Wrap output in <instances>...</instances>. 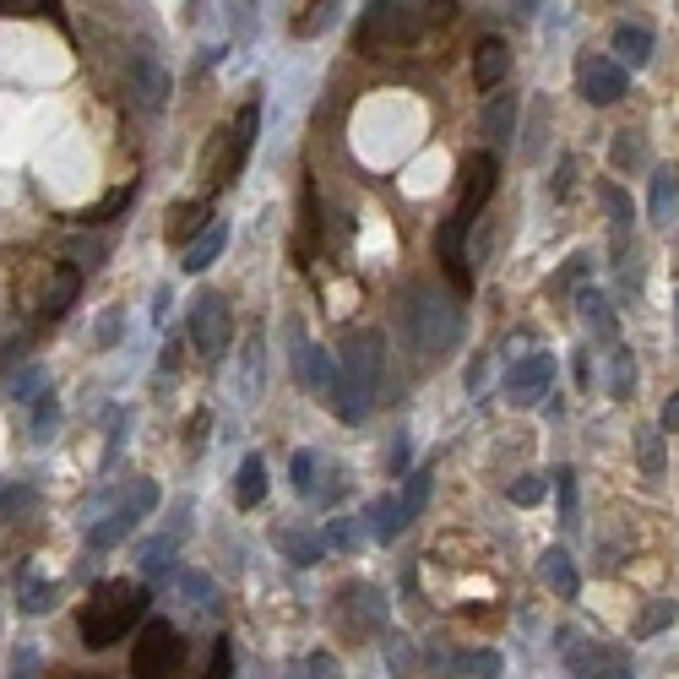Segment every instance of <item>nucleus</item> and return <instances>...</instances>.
Returning <instances> with one entry per match:
<instances>
[{
    "mask_svg": "<svg viewBox=\"0 0 679 679\" xmlns=\"http://www.w3.org/2000/svg\"><path fill=\"white\" fill-rule=\"evenodd\" d=\"M457 16V0H376L359 27H354V44L365 55H403L429 44L435 33H446Z\"/></svg>",
    "mask_w": 679,
    "mask_h": 679,
    "instance_id": "1",
    "label": "nucleus"
},
{
    "mask_svg": "<svg viewBox=\"0 0 679 679\" xmlns=\"http://www.w3.org/2000/svg\"><path fill=\"white\" fill-rule=\"evenodd\" d=\"M403 326H407V343H413V359L435 365V359H446V354L457 348V337H462V304H457L446 288L418 283L403 304Z\"/></svg>",
    "mask_w": 679,
    "mask_h": 679,
    "instance_id": "2",
    "label": "nucleus"
},
{
    "mask_svg": "<svg viewBox=\"0 0 679 679\" xmlns=\"http://www.w3.org/2000/svg\"><path fill=\"white\" fill-rule=\"evenodd\" d=\"M141 609H147V587L141 582H99L88 592V603L77 609V631H82V642L93 653H104L141 620Z\"/></svg>",
    "mask_w": 679,
    "mask_h": 679,
    "instance_id": "3",
    "label": "nucleus"
},
{
    "mask_svg": "<svg viewBox=\"0 0 679 679\" xmlns=\"http://www.w3.org/2000/svg\"><path fill=\"white\" fill-rule=\"evenodd\" d=\"M185 669V642L169 620H147L131 653V679H180Z\"/></svg>",
    "mask_w": 679,
    "mask_h": 679,
    "instance_id": "4",
    "label": "nucleus"
},
{
    "mask_svg": "<svg viewBox=\"0 0 679 679\" xmlns=\"http://www.w3.org/2000/svg\"><path fill=\"white\" fill-rule=\"evenodd\" d=\"M229 337H234L229 299H223V294H212V288H202V294L191 299V343H196V354L212 365V359H223Z\"/></svg>",
    "mask_w": 679,
    "mask_h": 679,
    "instance_id": "5",
    "label": "nucleus"
},
{
    "mask_svg": "<svg viewBox=\"0 0 679 679\" xmlns=\"http://www.w3.org/2000/svg\"><path fill=\"white\" fill-rule=\"evenodd\" d=\"M337 365H343V376L354 381V392L370 403L376 387H381V376H387V343H381V332H354V337L343 343Z\"/></svg>",
    "mask_w": 679,
    "mask_h": 679,
    "instance_id": "6",
    "label": "nucleus"
},
{
    "mask_svg": "<svg viewBox=\"0 0 679 679\" xmlns=\"http://www.w3.org/2000/svg\"><path fill=\"white\" fill-rule=\"evenodd\" d=\"M625 88H631V77H625V66H620V60L582 55V66H576V93H582L592 110H609V104H620V99H625Z\"/></svg>",
    "mask_w": 679,
    "mask_h": 679,
    "instance_id": "7",
    "label": "nucleus"
},
{
    "mask_svg": "<svg viewBox=\"0 0 679 679\" xmlns=\"http://www.w3.org/2000/svg\"><path fill=\"white\" fill-rule=\"evenodd\" d=\"M495 180H500V163H495V152H473L468 163H462V196H457V223H468L473 229V218L484 212V202L495 196Z\"/></svg>",
    "mask_w": 679,
    "mask_h": 679,
    "instance_id": "8",
    "label": "nucleus"
},
{
    "mask_svg": "<svg viewBox=\"0 0 679 679\" xmlns=\"http://www.w3.org/2000/svg\"><path fill=\"white\" fill-rule=\"evenodd\" d=\"M554 392V359L549 354H528L506 370V403L511 407H539Z\"/></svg>",
    "mask_w": 679,
    "mask_h": 679,
    "instance_id": "9",
    "label": "nucleus"
},
{
    "mask_svg": "<svg viewBox=\"0 0 679 679\" xmlns=\"http://www.w3.org/2000/svg\"><path fill=\"white\" fill-rule=\"evenodd\" d=\"M283 332H288V359H294V381H299L304 392H315V398H321V376H326L332 354H326L321 343H310V337H304V321H299L294 310H288Z\"/></svg>",
    "mask_w": 679,
    "mask_h": 679,
    "instance_id": "10",
    "label": "nucleus"
},
{
    "mask_svg": "<svg viewBox=\"0 0 679 679\" xmlns=\"http://www.w3.org/2000/svg\"><path fill=\"white\" fill-rule=\"evenodd\" d=\"M152 506H158V490H152V484H131L126 506H120V511H110L104 522H93V528H88V543H93V549H115L120 539H131L136 517H141V511H152Z\"/></svg>",
    "mask_w": 679,
    "mask_h": 679,
    "instance_id": "11",
    "label": "nucleus"
},
{
    "mask_svg": "<svg viewBox=\"0 0 679 679\" xmlns=\"http://www.w3.org/2000/svg\"><path fill=\"white\" fill-rule=\"evenodd\" d=\"M256 126H262V104H245V110L234 115V126H229V147L218 152L212 185H229V180L245 169V158H251V147H256Z\"/></svg>",
    "mask_w": 679,
    "mask_h": 679,
    "instance_id": "12",
    "label": "nucleus"
},
{
    "mask_svg": "<svg viewBox=\"0 0 679 679\" xmlns=\"http://www.w3.org/2000/svg\"><path fill=\"white\" fill-rule=\"evenodd\" d=\"M462 234H468V223H457V218H446V223H440V234H435L440 267H446V277H451V288H457V294H468V288H473V267H468Z\"/></svg>",
    "mask_w": 679,
    "mask_h": 679,
    "instance_id": "13",
    "label": "nucleus"
},
{
    "mask_svg": "<svg viewBox=\"0 0 679 679\" xmlns=\"http://www.w3.org/2000/svg\"><path fill=\"white\" fill-rule=\"evenodd\" d=\"M506 71H511V44L506 38H479V49H473V82L484 88V93H495L500 82H506Z\"/></svg>",
    "mask_w": 679,
    "mask_h": 679,
    "instance_id": "14",
    "label": "nucleus"
},
{
    "mask_svg": "<svg viewBox=\"0 0 679 679\" xmlns=\"http://www.w3.org/2000/svg\"><path fill=\"white\" fill-rule=\"evenodd\" d=\"M267 500V462L256 451H245V462L234 468V506L240 511H256Z\"/></svg>",
    "mask_w": 679,
    "mask_h": 679,
    "instance_id": "15",
    "label": "nucleus"
},
{
    "mask_svg": "<svg viewBox=\"0 0 679 679\" xmlns=\"http://www.w3.org/2000/svg\"><path fill=\"white\" fill-rule=\"evenodd\" d=\"M365 522H370V533H376V543H398L403 539V528L413 522L407 517L403 500H392V495H381V500H370V511H365Z\"/></svg>",
    "mask_w": 679,
    "mask_h": 679,
    "instance_id": "16",
    "label": "nucleus"
},
{
    "mask_svg": "<svg viewBox=\"0 0 679 679\" xmlns=\"http://www.w3.org/2000/svg\"><path fill=\"white\" fill-rule=\"evenodd\" d=\"M647 212L658 229H669L679 218V169H658L653 174V191H647Z\"/></svg>",
    "mask_w": 679,
    "mask_h": 679,
    "instance_id": "17",
    "label": "nucleus"
},
{
    "mask_svg": "<svg viewBox=\"0 0 679 679\" xmlns=\"http://www.w3.org/2000/svg\"><path fill=\"white\" fill-rule=\"evenodd\" d=\"M614 49H620V66H647L653 60V27L647 22H620L614 27Z\"/></svg>",
    "mask_w": 679,
    "mask_h": 679,
    "instance_id": "18",
    "label": "nucleus"
},
{
    "mask_svg": "<svg viewBox=\"0 0 679 679\" xmlns=\"http://www.w3.org/2000/svg\"><path fill=\"white\" fill-rule=\"evenodd\" d=\"M223 245H229V229H223V223H207V234H196V240L185 245V262H180V267L202 277V272L223 256Z\"/></svg>",
    "mask_w": 679,
    "mask_h": 679,
    "instance_id": "19",
    "label": "nucleus"
},
{
    "mask_svg": "<svg viewBox=\"0 0 679 679\" xmlns=\"http://www.w3.org/2000/svg\"><path fill=\"white\" fill-rule=\"evenodd\" d=\"M539 576L560 592V598H576L582 592V576H576V565H571V554L565 549H543L539 554Z\"/></svg>",
    "mask_w": 679,
    "mask_h": 679,
    "instance_id": "20",
    "label": "nucleus"
},
{
    "mask_svg": "<svg viewBox=\"0 0 679 679\" xmlns=\"http://www.w3.org/2000/svg\"><path fill=\"white\" fill-rule=\"evenodd\" d=\"M77 288H82V272H77V267H60V272H55V283H49V294H44V304H38V315H44V321L66 315V310L77 304Z\"/></svg>",
    "mask_w": 679,
    "mask_h": 679,
    "instance_id": "21",
    "label": "nucleus"
},
{
    "mask_svg": "<svg viewBox=\"0 0 679 679\" xmlns=\"http://www.w3.org/2000/svg\"><path fill=\"white\" fill-rule=\"evenodd\" d=\"M131 77H136V99H141L147 110H158V104L169 99V77H163V66H152L147 55H136Z\"/></svg>",
    "mask_w": 679,
    "mask_h": 679,
    "instance_id": "22",
    "label": "nucleus"
},
{
    "mask_svg": "<svg viewBox=\"0 0 679 679\" xmlns=\"http://www.w3.org/2000/svg\"><path fill=\"white\" fill-rule=\"evenodd\" d=\"M614 669V653L603 647V642H576V653H571V675L576 679H603Z\"/></svg>",
    "mask_w": 679,
    "mask_h": 679,
    "instance_id": "23",
    "label": "nucleus"
},
{
    "mask_svg": "<svg viewBox=\"0 0 679 679\" xmlns=\"http://www.w3.org/2000/svg\"><path fill=\"white\" fill-rule=\"evenodd\" d=\"M576 304H582V321H587L603 343H614V310H609V299H603L598 288H582V294H576Z\"/></svg>",
    "mask_w": 679,
    "mask_h": 679,
    "instance_id": "24",
    "label": "nucleus"
},
{
    "mask_svg": "<svg viewBox=\"0 0 679 679\" xmlns=\"http://www.w3.org/2000/svg\"><path fill=\"white\" fill-rule=\"evenodd\" d=\"M636 457H642V473L647 479H664V468H669V457H664V424L636 429Z\"/></svg>",
    "mask_w": 679,
    "mask_h": 679,
    "instance_id": "25",
    "label": "nucleus"
},
{
    "mask_svg": "<svg viewBox=\"0 0 679 679\" xmlns=\"http://www.w3.org/2000/svg\"><path fill=\"white\" fill-rule=\"evenodd\" d=\"M136 571H141V582H163V576L174 571V539L141 543V554H136Z\"/></svg>",
    "mask_w": 679,
    "mask_h": 679,
    "instance_id": "26",
    "label": "nucleus"
},
{
    "mask_svg": "<svg viewBox=\"0 0 679 679\" xmlns=\"http://www.w3.org/2000/svg\"><path fill=\"white\" fill-rule=\"evenodd\" d=\"M16 598H22V614H49L55 598H60V587H55V582H38V576H22Z\"/></svg>",
    "mask_w": 679,
    "mask_h": 679,
    "instance_id": "27",
    "label": "nucleus"
},
{
    "mask_svg": "<svg viewBox=\"0 0 679 679\" xmlns=\"http://www.w3.org/2000/svg\"><path fill=\"white\" fill-rule=\"evenodd\" d=\"M609 392L614 398H636V359H631V348H614V359H609Z\"/></svg>",
    "mask_w": 679,
    "mask_h": 679,
    "instance_id": "28",
    "label": "nucleus"
},
{
    "mask_svg": "<svg viewBox=\"0 0 679 679\" xmlns=\"http://www.w3.org/2000/svg\"><path fill=\"white\" fill-rule=\"evenodd\" d=\"M277 549H283L294 565H315V560H321V543L310 539V533H299V528H283V533H277Z\"/></svg>",
    "mask_w": 679,
    "mask_h": 679,
    "instance_id": "29",
    "label": "nucleus"
},
{
    "mask_svg": "<svg viewBox=\"0 0 679 679\" xmlns=\"http://www.w3.org/2000/svg\"><path fill=\"white\" fill-rule=\"evenodd\" d=\"M451 669L462 679H500V653H457Z\"/></svg>",
    "mask_w": 679,
    "mask_h": 679,
    "instance_id": "30",
    "label": "nucleus"
},
{
    "mask_svg": "<svg viewBox=\"0 0 679 679\" xmlns=\"http://www.w3.org/2000/svg\"><path fill=\"white\" fill-rule=\"evenodd\" d=\"M202 223H207V202H180L169 218V240H191Z\"/></svg>",
    "mask_w": 679,
    "mask_h": 679,
    "instance_id": "31",
    "label": "nucleus"
},
{
    "mask_svg": "<svg viewBox=\"0 0 679 679\" xmlns=\"http://www.w3.org/2000/svg\"><path fill=\"white\" fill-rule=\"evenodd\" d=\"M44 381H49L44 365H27V370L11 376V398H16V403H38V398H44Z\"/></svg>",
    "mask_w": 679,
    "mask_h": 679,
    "instance_id": "32",
    "label": "nucleus"
},
{
    "mask_svg": "<svg viewBox=\"0 0 679 679\" xmlns=\"http://www.w3.org/2000/svg\"><path fill=\"white\" fill-rule=\"evenodd\" d=\"M511 120H517V99H511V93H506V99H490V110H484V131L511 136Z\"/></svg>",
    "mask_w": 679,
    "mask_h": 679,
    "instance_id": "33",
    "label": "nucleus"
},
{
    "mask_svg": "<svg viewBox=\"0 0 679 679\" xmlns=\"http://www.w3.org/2000/svg\"><path fill=\"white\" fill-rule=\"evenodd\" d=\"M387 669H392L398 679H407L413 669H418V658H413V642H407V636H398V631L387 636Z\"/></svg>",
    "mask_w": 679,
    "mask_h": 679,
    "instance_id": "34",
    "label": "nucleus"
},
{
    "mask_svg": "<svg viewBox=\"0 0 679 679\" xmlns=\"http://www.w3.org/2000/svg\"><path fill=\"white\" fill-rule=\"evenodd\" d=\"M180 592H185L196 609H212V603H218V587H212L202 571H180Z\"/></svg>",
    "mask_w": 679,
    "mask_h": 679,
    "instance_id": "35",
    "label": "nucleus"
},
{
    "mask_svg": "<svg viewBox=\"0 0 679 679\" xmlns=\"http://www.w3.org/2000/svg\"><path fill=\"white\" fill-rule=\"evenodd\" d=\"M669 625H675V603H647V614L636 620V642H647V636H658Z\"/></svg>",
    "mask_w": 679,
    "mask_h": 679,
    "instance_id": "36",
    "label": "nucleus"
},
{
    "mask_svg": "<svg viewBox=\"0 0 679 679\" xmlns=\"http://www.w3.org/2000/svg\"><path fill=\"white\" fill-rule=\"evenodd\" d=\"M288 473H294V490L299 495H315V451H294L288 457Z\"/></svg>",
    "mask_w": 679,
    "mask_h": 679,
    "instance_id": "37",
    "label": "nucleus"
},
{
    "mask_svg": "<svg viewBox=\"0 0 679 679\" xmlns=\"http://www.w3.org/2000/svg\"><path fill=\"white\" fill-rule=\"evenodd\" d=\"M543 490H549V484H543L539 473H522V479H517V484L506 490V500H511V506H539Z\"/></svg>",
    "mask_w": 679,
    "mask_h": 679,
    "instance_id": "38",
    "label": "nucleus"
},
{
    "mask_svg": "<svg viewBox=\"0 0 679 679\" xmlns=\"http://www.w3.org/2000/svg\"><path fill=\"white\" fill-rule=\"evenodd\" d=\"M554 490H560V522H576V473L554 468Z\"/></svg>",
    "mask_w": 679,
    "mask_h": 679,
    "instance_id": "39",
    "label": "nucleus"
},
{
    "mask_svg": "<svg viewBox=\"0 0 679 679\" xmlns=\"http://www.w3.org/2000/svg\"><path fill=\"white\" fill-rule=\"evenodd\" d=\"M429 479H435V473H429V468H418V473H413V479H407V495H403L407 517H418V511H424V500H429Z\"/></svg>",
    "mask_w": 679,
    "mask_h": 679,
    "instance_id": "40",
    "label": "nucleus"
},
{
    "mask_svg": "<svg viewBox=\"0 0 679 679\" xmlns=\"http://www.w3.org/2000/svg\"><path fill=\"white\" fill-rule=\"evenodd\" d=\"M33 440H38V446L55 440V403H49V398H38V407H33Z\"/></svg>",
    "mask_w": 679,
    "mask_h": 679,
    "instance_id": "41",
    "label": "nucleus"
},
{
    "mask_svg": "<svg viewBox=\"0 0 679 679\" xmlns=\"http://www.w3.org/2000/svg\"><path fill=\"white\" fill-rule=\"evenodd\" d=\"M299 669H304V679H343V669H337V658H332V653H310Z\"/></svg>",
    "mask_w": 679,
    "mask_h": 679,
    "instance_id": "42",
    "label": "nucleus"
},
{
    "mask_svg": "<svg viewBox=\"0 0 679 679\" xmlns=\"http://www.w3.org/2000/svg\"><path fill=\"white\" fill-rule=\"evenodd\" d=\"M636 158H642V141H636V131H620V136H614V163H620V169H631Z\"/></svg>",
    "mask_w": 679,
    "mask_h": 679,
    "instance_id": "43",
    "label": "nucleus"
},
{
    "mask_svg": "<svg viewBox=\"0 0 679 679\" xmlns=\"http://www.w3.org/2000/svg\"><path fill=\"white\" fill-rule=\"evenodd\" d=\"M120 326H126V315H120V310H104V315H99V337H93V343H99V348H110V343L120 337Z\"/></svg>",
    "mask_w": 679,
    "mask_h": 679,
    "instance_id": "44",
    "label": "nucleus"
},
{
    "mask_svg": "<svg viewBox=\"0 0 679 679\" xmlns=\"http://www.w3.org/2000/svg\"><path fill=\"white\" fill-rule=\"evenodd\" d=\"M326 543H332V549H343V554H348V549H354V528H348V517H332V528H326Z\"/></svg>",
    "mask_w": 679,
    "mask_h": 679,
    "instance_id": "45",
    "label": "nucleus"
},
{
    "mask_svg": "<svg viewBox=\"0 0 679 679\" xmlns=\"http://www.w3.org/2000/svg\"><path fill=\"white\" fill-rule=\"evenodd\" d=\"M71 256H82V267H99L104 245H99V240H71Z\"/></svg>",
    "mask_w": 679,
    "mask_h": 679,
    "instance_id": "46",
    "label": "nucleus"
},
{
    "mask_svg": "<svg viewBox=\"0 0 679 679\" xmlns=\"http://www.w3.org/2000/svg\"><path fill=\"white\" fill-rule=\"evenodd\" d=\"M16 511H33V495H27V490H11V495L0 500V517H16Z\"/></svg>",
    "mask_w": 679,
    "mask_h": 679,
    "instance_id": "47",
    "label": "nucleus"
},
{
    "mask_svg": "<svg viewBox=\"0 0 679 679\" xmlns=\"http://www.w3.org/2000/svg\"><path fill=\"white\" fill-rule=\"evenodd\" d=\"M587 272H592V262H587V256H571V267L560 272V277H554V283H560V288H571V283H582V277H587Z\"/></svg>",
    "mask_w": 679,
    "mask_h": 679,
    "instance_id": "48",
    "label": "nucleus"
},
{
    "mask_svg": "<svg viewBox=\"0 0 679 679\" xmlns=\"http://www.w3.org/2000/svg\"><path fill=\"white\" fill-rule=\"evenodd\" d=\"M207 679H229V642H218V653H212V675Z\"/></svg>",
    "mask_w": 679,
    "mask_h": 679,
    "instance_id": "49",
    "label": "nucleus"
},
{
    "mask_svg": "<svg viewBox=\"0 0 679 679\" xmlns=\"http://www.w3.org/2000/svg\"><path fill=\"white\" fill-rule=\"evenodd\" d=\"M669 429H679V392L664 403V435H669Z\"/></svg>",
    "mask_w": 679,
    "mask_h": 679,
    "instance_id": "50",
    "label": "nucleus"
},
{
    "mask_svg": "<svg viewBox=\"0 0 679 679\" xmlns=\"http://www.w3.org/2000/svg\"><path fill=\"white\" fill-rule=\"evenodd\" d=\"M310 5H321V11H326V5H337V0H310ZM321 11H315L310 22H299V33H315V27H321Z\"/></svg>",
    "mask_w": 679,
    "mask_h": 679,
    "instance_id": "51",
    "label": "nucleus"
},
{
    "mask_svg": "<svg viewBox=\"0 0 679 679\" xmlns=\"http://www.w3.org/2000/svg\"><path fill=\"white\" fill-rule=\"evenodd\" d=\"M533 5H539V0H511V11H517V16H522V22H528V16H533Z\"/></svg>",
    "mask_w": 679,
    "mask_h": 679,
    "instance_id": "52",
    "label": "nucleus"
},
{
    "mask_svg": "<svg viewBox=\"0 0 679 679\" xmlns=\"http://www.w3.org/2000/svg\"><path fill=\"white\" fill-rule=\"evenodd\" d=\"M675 321H679V294H675Z\"/></svg>",
    "mask_w": 679,
    "mask_h": 679,
    "instance_id": "53",
    "label": "nucleus"
},
{
    "mask_svg": "<svg viewBox=\"0 0 679 679\" xmlns=\"http://www.w3.org/2000/svg\"><path fill=\"white\" fill-rule=\"evenodd\" d=\"M614 679H631V675H614Z\"/></svg>",
    "mask_w": 679,
    "mask_h": 679,
    "instance_id": "54",
    "label": "nucleus"
}]
</instances>
